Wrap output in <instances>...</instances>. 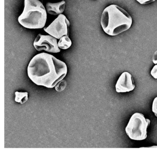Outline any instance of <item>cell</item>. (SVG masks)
I'll list each match as a JSON object with an SVG mask.
<instances>
[{"label": "cell", "mask_w": 157, "mask_h": 153, "mask_svg": "<svg viewBox=\"0 0 157 153\" xmlns=\"http://www.w3.org/2000/svg\"><path fill=\"white\" fill-rule=\"evenodd\" d=\"M67 73L65 62L44 52L34 56L27 67L28 77L34 83L50 89L63 80Z\"/></svg>", "instance_id": "6da1fadb"}, {"label": "cell", "mask_w": 157, "mask_h": 153, "mask_svg": "<svg viewBox=\"0 0 157 153\" xmlns=\"http://www.w3.org/2000/svg\"><path fill=\"white\" fill-rule=\"evenodd\" d=\"M131 16L124 9L115 4L105 8L101 16L103 31L110 36H116L129 29L132 24Z\"/></svg>", "instance_id": "7a4b0ae2"}, {"label": "cell", "mask_w": 157, "mask_h": 153, "mask_svg": "<svg viewBox=\"0 0 157 153\" xmlns=\"http://www.w3.org/2000/svg\"><path fill=\"white\" fill-rule=\"evenodd\" d=\"M47 19L46 9L39 0H25L23 11L18 19L20 24L29 29H40L44 27Z\"/></svg>", "instance_id": "3957f363"}, {"label": "cell", "mask_w": 157, "mask_h": 153, "mask_svg": "<svg viewBox=\"0 0 157 153\" xmlns=\"http://www.w3.org/2000/svg\"><path fill=\"white\" fill-rule=\"evenodd\" d=\"M150 122V120L145 118L144 115L135 113L131 116L126 127V133L132 140H145L147 137V129Z\"/></svg>", "instance_id": "277c9868"}, {"label": "cell", "mask_w": 157, "mask_h": 153, "mask_svg": "<svg viewBox=\"0 0 157 153\" xmlns=\"http://www.w3.org/2000/svg\"><path fill=\"white\" fill-rule=\"evenodd\" d=\"M70 23L64 15H59L58 17L46 27H44L45 32L57 39L65 35H69Z\"/></svg>", "instance_id": "5b68a950"}, {"label": "cell", "mask_w": 157, "mask_h": 153, "mask_svg": "<svg viewBox=\"0 0 157 153\" xmlns=\"http://www.w3.org/2000/svg\"><path fill=\"white\" fill-rule=\"evenodd\" d=\"M33 46L37 51L45 50L53 53L60 52L57 38L50 35L38 34L34 41Z\"/></svg>", "instance_id": "8992f818"}, {"label": "cell", "mask_w": 157, "mask_h": 153, "mask_svg": "<svg viewBox=\"0 0 157 153\" xmlns=\"http://www.w3.org/2000/svg\"><path fill=\"white\" fill-rule=\"evenodd\" d=\"M135 88V83L131 74L127 71L122 73L116 84L117 92H129L133 90Z\"/></svg>", "instance_id": "52a82bcc"}, {"label": "cell", "mask_w": 157, "mask_h": 153, "mask_svg": "<svg viewBox=\"0 0 157 153\" xmlns=\"http://www.w3.org/2000/svg\"><path fill=\"white\" fill-rule=\"evenodd\" d=\"M66 7V2L64 0L57 3H47V12L52 15H59L64 12Z\"/></svg>", "instance_id": "ba28073f"}, {"label": "cell", "mask_w": 157, "mask_h": 153, "mask_svg": "<svg viewBox=\"0 0 157 153\" xmlns=\"http://www.w3.org/2000/svg\"><path fill=\"white\" fill-rule=\"evenodd\" d=\"M72 45V42L68 36L65 35L59 38L58 43L59 47L61 49H67L69 48Z\"/></svg>", "instance_id": "9c48e42d"}, {"label": "cell", "mask_w": 157, "mask_h": 153, "mask_svg": "<svg viewBox=\"0 0 157 153\" xmlns=\"http://www.w3.org/2000/svg\"><path fill=\"white\" fill-rule=\"evenodd\" d=\"M15 101L16 102L20 103L21 104H23L28 100V92H19L16 91L15 92Z\"/></svg>", "instance_id": "30bf717a"}, {"label": "cell", "mask_w": 157, "mask_h": 153, "mask_svg": "<svg viewBox=\"0 0 157 153\" xmlns=\"http://www.w3.org/2000/svg\"><path fill=\"white\" fill-rule=\"evenodd\" d=\"M66 86H67V82L65 80L63 79L56 84V85L55 86V89L57 91L60 92L65 89Z\"/></svg>", "instance_id": "8fae6325"}, {"label": "cell", "mask_w": 157, "mask_h": 153, "mask_svg": "<svg viewBox=\"0 0 157 153\" xmlns=\"http://www.w3.org/2000/svg\"><path fill=\"white\" fill-rule=\"evenodd\" d=\"M152 111L157 117V97L154 98L152 104Z\"/></svg>", "instance_id": "7c38bea8"}, {"label": "cell", "mask_w": 157, "mask_h": 153, "mask_svg": "<svg viewBox=\"0 0 157 153\" xmlns=\"http://www.w3.org/2000/svg\"><path fill=\"white\" fill-rule=\"evenodd\" d=\"M151 74L155 79H157V64L154 66L151 71Z\"/></svg>", "instance_id": "4fadbf2b"}, {"label": "cell", "mask_w": 157, "mask_h": 153, "mask_svg": "<svg viewBox=\"0 0 157 153\" xmlns=\"http://www.w3.org/2000/svg\"><path fill=\"white\" fill-rule=\"evenodd\" d=\"M140 4L142 5L147 4L155 2L156 0H136Z\"/></svg>", "instance_id": "5bb4252c"}, {"label": "cell", "mask_w": 157, "mask_h": 153, "mask_svg": "<svg viewBox=\"0 0 157 153\" xmlns=\"http://www.w3.org/2000/svg\"><path fill=\"white\" fill-rule=\"evenodd\" d=\"M152 61L154 64H157V50H156L153 54Z\"/></svg>", "instance_id": "9a60e30c"}]
</instances>
